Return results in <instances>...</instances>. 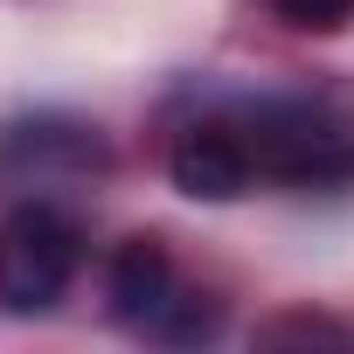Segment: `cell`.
<instances>
[{
  "mask_svg": "<svg viewBox=\"0 0 354 354\" xmlns=\"http://www.w3.org/2000/svg\"><path fill=\"white\" fill-rule=\"evenodd\" d=\"M243 139V160L257 181L285 188H347L354 181V125L306 97H243L223 111Z\"/></svg>",
  "mask_w": 354,
  "mask_h": 354,
  "instance_id": "6da1fadb",
  "label": "cell"
},
{
  "mask_svg": "<svg viewBox=\"0 0 354 354\" xmlns=\"http://www.w3.org/2000/svg\"><path fill=\"white\" fill-rule=\"evenodd\" d=\"M111 313L146 340H209L223 326V306L181 278L160 236H125L111 257Z\"/></svg>",
  "mask_w": 354,
  "mask_h": 354,
  "instance_id": "7a4b0ae2",
  "label": "cell"
},
{
  "mask_svg": "<svg viewBox=\"0 0 354 354\" xmlns=\"http://www.w3.org/2000/svg\"><path fill=\"white\" fill-rule=\"evenodd\" d=\"M77 264H84V230L63 209L21 202L0 216V313H15V319L49 313L70 292Z\"/></svg>",
  "mask_w": 354,
  "mask_h": 354,
  "instance_id": "3957f363",
  "label": "cell"
},
{
  "mask_svg": "<svg viewBox=\"0 0 354 354\" xmlns=\"http://www.w3.org/2000/svg\"><path fill=\"white\" fill-rule=\"evenodd\" d=\"M167 174H174V188L195 195V202H236V195H250V188H257V174H250V160H243V139L230 132V118H223V111L195 118L181 139H174Z\"/></svg>",
  "mask_w": 354,
  "mask_h": 354,
  "instance_id": "277c9868",
  "label": "cell"
},
{
  "mask_svg": "<svg viewBox=\"0 0 354 354\" xmlns=\"http://www.w3.org/2000/svg\"><path fill=\"white\" fill-rule=\"evenodd\" d=\"M84 167H104V146L91 125H63V118L0 125V174L8 181H49V174H84Z\"/></svg>",
  "mask_w": 354,
  "mask_h": 354,
  "instance_id": "5b68a950",
  "label": "cell"
},
{
  "mask_svg": "<svg viewBox=\"0 0 354 354\" xmlns=\"http://www.w3.org/2000/svg\"><path fill=\"white\" fill-rule=\"evenodd\" d=\"M264 8L299 35H340L354 21V0H264Z\"/></svg>",
  "mask_w": 354,
  "mask_h": 354,
  "instance_id": "8992f818",
  "label": "cell"
}]
</instances>
